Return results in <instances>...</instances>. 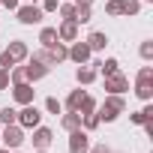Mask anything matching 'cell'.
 Returning a JSON list of instances; mask_svg holds the SVG:
<instances>
[{"mask_svg":"<svg viewBox=\"0 0 153 153\" xmlns=\"http://www.w3.org/2000/svg\"><path fill=\"white\" fill-rule=\"evenodd\" d=\"M123 111H126V99H123V93H111L102 105H96V117H99V123H102V120L111 123V120H117Z\"/></svg>","mask_w":153,"mask_h":153,"instance_id":"1","label":"cell"},{"mask_svg":"<svg viewBox=\"0 0 153 153\" xmlns=\"http://www.w3.org/2000/svg\"><path fill=\"white\" fill-rule=\"evenodd\" d=\"M0 141H3L6 150H18L24 144V129L18 123H9V126H3V132H0Z\"/></svg>","mask_w":153,"mask_h":153,"instance_id":"2","label":"cell"},{"mask_svg":"<svg viewBox=\"0 0 153 153\" xmlns=\"http://www.w3.org/2000/svg\"><path fill=\"white\" fill-rule=\"evenodd\" d=\"M39 120H42V111H39L33 102H30V105H21V111H18V126H21V129H36Z\"/></svg>","mask_w":153,"mask_h":153,"instance_id":"3","label":"cell"},{"mask_svg":"<svg viewBox=\"0 0 153 153\" xmlns=\"http://www.w3.org/2000/svg\"><path fill=\"white\" fill-rule=\"evenodd\" d=\"M90 150V135L78 126V129H72L69 132V153H87Z\"/></svg>","mask_w":153,"mask_h":153,"instance_id":"4","label":"cell"},{"mask_svg":"<svg viewBox=\"0 0 153 153\" xmlns=\"http://www.w3.org/2000/svg\"><path fill=\"white\" fill-rule=\"evenodd\" d=\"M15 12H18V21H21V24H39V21H42V15H45V12H42V9H39L36 3L18 6Z\"/></svg>","mask_w":153,"mask_h":153,"instance_id":"5","label":"cell"},{"mask_svg":"<svg viewBox=\"0 0 153 153\" xmlns=\"http://www.w3.org/2000/svg\"><path fill=\"white\" fill-rule=\"evenodd\" d=\"M33 96H36V90L30 87V81L12 84V99H15L18 105H30V102H33Z\"/></svg>","mask_w":153,"mask_h":153,"instance_id":"6","label":"cell"},{"mask_svg":"<svg viewBox=\"0 0 153 153\" xmlns=\"http://www.w3.org/2000/svg\"><path fill=\"white\" fill-rule=\"evenodd\" d=\"M57 39L60 42H75L78 39V21L75 18H63V24L57 27Z\"/></svg>","mask_w":153,"mask_h":153,"instance_id":"7","label":"cell"},{"mask_svg":"<svg viewBox=\"0 0 153 153\" xmlns=\"http://www.w3.org/2000/svg\"><path fill=\"white\" fill-rule=\"evenodd\" d=\"M105 90H108V93H126V90H129V78L120 75V72L105 75Z\"/></svg>","mask_w":153,"mask_h":153,"instance_id":"8","label":"cell"},{"mask_svg":"<svg viewBox=\"0 0 153 153\" xmlns=\"http://www.w3.org/2000/svg\"><path fill=\"white\" fill-rule=\"evenodd\" d=\"M48 69H51V66H45V63H39V60H33V57L27 54V66H24L27 81H39V78H45V75H48Z\"/></svg>","mask_w":153,"mask_h":153,"instance_id":"9","label":"cell"},{"mask_svg":"<svg viewBox=\"0 0 153 153\" xmlns=\"http://www.w3.org/2000/svg\"><path fill=\"white\" fill-rule=\"evenodd\" d=\"M30 141H33V147H36V150H48V147H51V141H54V132H51V129H45V126H36Z\"/></svg>","mask_w":153,"mask_h":153,"instance_id":"10","label":"cell"},{"mask_svg":"<svg viewBox=\"0 0 153 153\" xmlns=\"http://www.w3.org/2000/svg\"><path fill=\"white\" fill-rule=\"evenodd\" d=\"M90 54H93V51H90V45H87V42H78V39H75V42H72V48H69V60H75L78 66H81V63H87V60H90Z\"/></svg>","mask_w":153,"mask_h":153,"instance_id":"11","label":"cell"},{"mask_svg":"<svg viewBox=\"0 0 153 153\" xmlns=\"http://www.w3.org/2000/svg\"><path fill=\"white\" fill-rule=\"evenodd\" d=\"M6 54H9L15 63H21V60H27V54H30V51H27V42H24V39H15V42H9Z\"/></svg>","mask_w":153,"mask_h":153,"instance_id":"12","label":"cell"},{"mask_svg":"<svg viewBox=\"0 0 153 153\" xmlns=\"http://www.w3.org/2000/svg\"><path fill=\"white\" fill-rule=\"evenodd\" d=\"M48 54H51V63H54V66L63 63V60H69V48H66V42H60V39L48 48Z\"/></svg>","mask_w":153,"mask_h":153,"instance_id":"13","label":"cell"},{"mask_svg":"<svg viewBox=\"0 0 153 153\" xmlns=\"http://www.w3.org/2000/svg\"><path fill=\"white\" fill-rule=\"evenodd\" d=\"M84 42L90 45V51H105V45H108V36H105L102 30H93V33H90Z\"/></svg>","mask_w":153,"mask_h":153,"instance_id":"14","label":"cell"},{"mask_svg":"<svg viewBox=\"0 0 153 153\" xmlns=\"http://www.w3.org/2000/svg\"><path fill=\"white\" fill-rule=\"evenodd\" d=\"M75 78H78V84H93V81H96V69L87 66V63H81L78 72H75Z\"/></svg>","mask_w":153,"mask_h":153,"instance_id":"15","label":"cell"},{"mask_svg":"<svg viewBox=\"0 0 153 153\" xmlns=\"http://www.w3.org/2000/svg\"><path fill=\"white\" fill-rule=\"evenodd\" d=\"M135 96L144 99V102H150L153 99V81H135Z\"/></svg>","mask_w":153,"mask_h":153,"instance_id":"16","label":"cell"},{"mask_svg":"<svg viewBox=\"0 0 153 153\" xmlns=\"http://www.w3.org/2000/svg\"><path fill=\"white\" fill-rule=\"evenodd\" d=\"M60 123H63L66 132H72V129H78V126H81V114H78V111H69V114H63Z\"/></svg>","mask_w":153,"mask_h":153,"instance_id":"17","label":"cell"},{"mask_svg":"<svg viewBox=\"0 0 153 153\" xmlns=\"http://www.w3.org/2000/svg\"><path fill=\"white\" fill-rule=\"evenodd\" d=\"M39 42H42V48H51V45L57 42V27H42V33H39Z\"/></svg>","mask_w":153,"mask_h":153,"instance_id":"18","label":"cell"},{"mask_svg":"<svg viewBox=\"0 0 153 153\" xmlns=\"http://www.w3.org/2000/svg\"><path fill=\"white\" fill-rule=\"evenodd\" d=\"M84 96H87L84 90H72V93H69V99H66V108H69V111H78V105H81V99H84Z\"/></svg>","mask_w":153,"mask_h":153,"instance_id":"19","label":"cell"},{"mask_svg":"<svg viewBox=\"0 0 153 153\" xmlns=\"http://www.w3.org/2000/svg\"><path fill=\"white\" fill-rule=\"evenodd\" d=\"M141 9V0H120V12L123 15H138Z\"/></svg>","mask_w":153,"mask_h":153,"instance_id":"20","label":"cell"},{"mask_svg":"<svg viewBox=\"0 0 153 153\" xmlns=\"http://www.w3.org/2000/svg\"><path fill=\"white\" fill-rule=\"evenodd\" d=\"M0 123H3V126H9V123H18V111L15 108H0Z\"/></svg>","mask_w":153,"mask_h":153,"instance_id":"21","label":"cell"},{"mask_svg":"<svg viewBox=\"0 0 153 153\" xmlns=\"http://www.w3.org/2000/svg\"><path fill=\"white\" fill-rule=\"evenodd\" d=\"M75 21H78V24L93 21V6H78V9H75Z\"/></svg>","mask_w":153,"mask_h":153,"instance_id":"22","label":"cell"},{"mask_svg":"<svg viewBox=\"0 0 153 153\" xmlns=\"http://www.w3.org/2000/svg\"><path fill=\"white\" fill-rule=\"evenodd\" d=\"M9 81H12V84H21V81H27V72H24V66H18V63H15V66L9 69Z\"/></svg>","mask_w":153,"mask_h":153,"instance_id":"23","label":"cell"},{"mask_svg":"<svg viewBox=\"0 0 153 153\" xmlns=\"http://www.w3.org/2000/svg\"><path fill=\"white\" fill-rule=\"evenodd\" d=\"M81 126H84V132L96 129V126H99V117H96V111H90V114H81Z\"/></svg>","mask_w":153,"mask_h":153,"instance_id":"24","label":"cell"},{"mask_svg":"<svg viewBox=\"0 0 153 153\" xmlns=\"http://www.w3.org/2000/svg\"><path fill=\"white\" fill-rule=\"evenodd\" d=\"M99 69H102V75H114V72H120V63L114 57H108L105 63H99Z\"/></svg>","mask_w":153,"mask_h":153,"instance_id":"25","label":"cell"},{"mask_svg":"<svg viewBox=\"0 0 153 153\" xmlns=\"http://www.w3.org/2000/svg\"><path fill=\"white\" fill-rule=\"evenodd\" d=\"M75 9H78V6H75V0H72V3H60V6H57L60 18H75Z\"/></svg>","mask_w":153,"mask_h":153,"instance_id":"26","label":"cell"},{"mask_svg":"<svg viewBox=\"0 0 153 153\" xmlns=\"http://www.w3.org/2000/svg\"><path fill=\"white\" fill-rule=\"evenodd\" d=\"M90 111H96V99L93 96H84L81 105H78V114H90Z\"/></svg>","mask_w":153,"mask_h":153,"instance_id":"27","label":"cell"},{"mask_svg":"<svg viewBox=\"0 0 153 153\" xmlns=\"http://www.w3.org/2000/svg\"><path fill=\"white\" fill-rule=\"evenodd\" d=\"M30 57H33V60H39V63H45V66H54V63H51V54H48V48H39V51H33Z\"/></svg>","mask_w":153,"mask_h":153,"instance_id":"28","label":"cell"},{"mask_svg":"<svg viewBox=\"0 0 153 153\" xmlns=\"http://www.w3.org/2000/svg\"><path fill=\"white\" fill-rule=\"evenodd\" d=\"M45 108H48V114H60L63 111V102H57V96H48L45 99Z\"/></svg>","mask_w":153,"mask_h":153,"instance_id":"29","label":"cell"},{"mask_svg":"<svg viewBox=\"0 0 153 153\" xmlns=\"http://www.w3.org/2000/svg\"><path fill=\"white\" fill-rule=\"evenodd\" d=\"M12 66H15V60H12L6 51H0V72H9Z\"/></svg>","mask_w":153,"mask_h":153,"instance_id":"30","label":"cell"},{"mask_svg":"<svg viewBox=\"0 0 153 153\" xmlns=\"http://www.w3.org/2000/svg\"><path fill=\"white\" fill-rule=\"evenodd\" d=\"M105 12H108V15H114V18H117V15H123V12H120V0H108V3H105Z\"/></svg>","mask_w":153,"mask_h":153,"instance_id":"31","label":"cell"},{"mask_svg":"<svg viewBox=\"0 0 153 153\" xmlns=\"http://www.w3.org/2000/svg\"><path fill=\"white\" fill-rule=\"evenodd\" d=\"M138 81H153V66H141L138 69Z\"/></svg>","mask_w":153,"mask_h":153,"instance_id":"32","label":"cell"},{"mask_svg":"<svg viewBox=\"0 0 153 153\" xmlns=\"http://www.w3.org/2000/svg\"><path fill=\"white\" fill-rule=\"evenodd\" d=\"M138 51H141V57H144V60H153V42H141V48H138Z\"/></svg>","mask_w":153,"mask_h":153,"instance_id":"33","label":"cell"},{"mask_svg":"<svg viewBox=\"0 0 153 153\" xmlns=\"http://www.w3.org/2000/svg\"><path fill=\"white\" fill-rule=\"evenodd\" d=\"M57 6H60V0H42V12H57Z\"/></svg>","mask_w":153,"mask_h":153,"instance_id":"34","label":"cell"},{"mask_svg":"<svg viewBox=\"0 0 153 153\" xmlns=\"http://www.w3.org/2000/svg\"><path fill=\"white\" fill-rule=\"evenodd\" d=\"M9 87V72H0V93Z\"/></svg>","mask_w":153,"mask_h":153,"instance_id":"35","label":"cell"},{"mask_svg":"<svg viewBox=\"0 0 153 153\" xmlns=\"http://www.w3.org/2000/svg\"><path fill=\"white\" fill-rule=\"evenodd\" d=\"M129 120H132V123H138V126H141V123H144V120H147V117H144V114H141V111H135V114H129Z\"/></svg>","mask_w":153,"mask_h":153,"instance_id":"36","label":"cell"},{"mask_svg":"<svg viewBox=\"0 0 153 153\" xmlns=\"http://www.w3.org/2000/svg\"><path fill=\"white\" fill-rule=\"evenodd\" d=\"M141 114H144V117H147V120H153V105H150V102H147V105H144V108H141Z\"/></svg>","mask_w":153,"mask_h":153,"instance_id":"37","label":"cell"},{"mask_svg":"<svg viewBox=\"0 0 153 153\" xmlns=\"http://www.w3.org/2000/svg\"><path fill=\"white\" fill-rule=\"evenodd\" d=\"M87 153H111V150H108V147H105V144H96V147H90V150H87Z\"/></svg>","mask_w":153,"mask_h":153,"instance_id":"38","label":"cell"},{"mask_svg":"<svg viewBox=\"0 0 153 153\" xmlns=\"http://www.w3.org/2000/svg\"><path fill=\"white\" fill-rule=\"evenodd\" d=\"M0 3H3L6 9H18V0H0Z\"/></svg>","mask_w":153,"mask_h":153,"instance_id":"39","label":"cell"},{"mask_svg":"<svg viewBox=\"0 0 153 153\" xmlns=\"http://www.w3.org/2000/svg\"><path fill=\"white\" fill-rule=\"evenodd\" d=\"M75 6H93V0H75Z\"/></svg>","mask_w":153,"mask_h":153,"instance_id":"40","label":"cell"},{"mask_svg":"<svg viewBox=\"0 0 153 153\" xmlns=\"http://www.w3.org/2000/svg\"><path fill=\"white\" fill-rule=\"evenodd\" d=\"M0 153H9V150H0Z\"/></svg>","mask_w":153,"mask_h":153,"instance_id":"41","label":"cell"},{"mask_svg":"<svg viewBox=\"0 0 153 153\" xmlns=\"http://www.w3.org/2000/svg\"><path fill=\"white\" fill-rule=\"evenodd\" d=\"M36 153H45V150H36Z\"/></svg>","mask_w":153,"mask_h":153,"instance_id":"42","label":"cell"},{"mask_svg":"<svg viewBox=\"0 0 153 153\" xmlns=\"http://www.w3.org/2000/svg\"><path fill=\"white\" fill-rule=\"evenodd\" d=\"M9 153H18V150H9Z\"/></svg>","mask_w":153,"mask_h":153,"instance_id":"43","label":"cell"},{"mask_svg":"<svg viewBox=\"0 0 153 153\" xmlns=\"http://www.w3.org/2000/svg\"><path fill=\"white\" fill-rule=\"evenodd\" d=\"M147 3H153V0H147Z\"/></svg>","mask_w":153,"mask_h":153,"instance_id":"44","label":"cell"}]
</instances>
